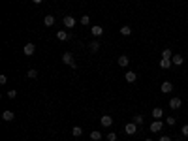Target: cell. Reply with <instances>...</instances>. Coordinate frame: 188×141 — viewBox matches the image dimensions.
Masks as SVG:
<instances>
[{"mask_svg":"<svg viewBox=\"0 0 188 141\" xmlns=\"http://www.w3.org/2000/svg\"><path fill=\"white\" fill-rule=\"evenodd\" d=\"M62 62L68 64V66H72V68H75V58H73L72 53H64V55H62Z\"/></svg>","mask_w":188,"mask_h":141,"instance_id":"1","label":"cell"},{"mask_svg":"<svg viewBox=\"0 0 188 141\" xmlns=\"http://www.w3.org/2000/svg\"><path fill=\"white\" fill-rule=\"evenodd\" d=\"M23 53H25L27 57H32V55H34V53H36V45H34V43H32V41H28L27 45L23 47Z\"/></svg>","mask_w":188,"mask_h":141,"instance_id":"2","label":"cell"},{"mask_svg":"<svg viewBox=\"0 0 188 141\" xmlns=\"http://www.w3.org/2000/svg\"><path fill=\"white\" fill-rule=\"evenodd\" d=\"M124 132H126L128 136H134V134H137V124H136V122H128V124L124 126Z\"/></svg>","mask_w":188,"mask_h":141,"instance_id":"3","label":"cell"},{"mask_svg":"<svg viewBox=\"0 0 188 141\" xmlns=\"http://www.w3.org/2000/svg\"><path fill=\"white\" fill-rule=\"evenodd\" d=\"M62 23H64L66 28H73V26H75V19H73L72 15H66V17L62 19Z\"/></svg>","mask_w":188,"mask_h":141,"instance_id":"4","label":"cell"},{"mask_svg":"<svg viewBox=\"0 0 188 141\" xmlns=\"http://www.w3.org/2000/svg\"><path fill=\"white\" fill-rule=\"evenodd\" d=\"M117 64H119L120 68H126L128 64H130V57H128V55H120L119 60H117Z\"/></svg>","mask_w":188,"mask_h":141,"instance_id":"5","label":"cell"},{"mask_svg":"<svg viewBox=\"0 0 188 141\" xmlns=\"http://www.w3.org/2000/svg\"><path fill=\"white\" fill-rule=\"evenodd\" d=\"M169 107H171V109H179V107L183 105V100L181 98H171L169 100V104H168Z\"/></svg>","mask_w":188,"mask_h":141,"instance_id":"6","label":"cell"},{"mask_svg":"<svg viewBox=\"0 0 188 141\" xmlns=\"http://www.w3.org/2000/svg\"><path fill=\"white\" fill-rule=\"evenodd\" d=\"M162 117H164V109H162V107H154V109H152V118H154V121H160Z\"/></svg>","mask_w":188,"mask_h":141,"instance_id":"7","label":"cell"},{"mask_svg":"<svg viewBox=\"0 0 188 141\" xmlns=\"http://www.w3.org/2000/svg\"><path fill=\"white\" fill-rule=\"evenodd\" d=\"M100 121H102V126H104V128H109V126L113 124V117H109V115H104V117L100 118Z\"/></svg>","mask_w":188,"mask_h":141,"instance_id":"8","label":"cell"},{"mask_svg":"<svg viewBox=\"0 0 188 141\" xmlns=\"http://www.w3.org/2000/svg\"><path fill=\"white\" fill-rule=\"evenodd\" d=\"M171 66H173L171 58H162V60H160V68H162V70H169Z\"/></svg>","mask_w":188,"mask_h":141,"instance_id":"9","label":"cell"},{"mask_svg":"<svg viewBox=\"0 0 188 141\" xmlns=\"http://www.w3.org/2000/svg\"><path fill=\"white\" fill-rule=\"evenodd\" d=\"M124 79H126L128 83H136V79H137V73H136V72H126Z\"/></svg>","mask_w":188,"mask_h":141,"instance_id":"10","label":"cell"},{"mask_svg":"<svg viewBox=\"0 0 188 141\" xmlns=\"http://www.w3.org/2000/svg\"><path fill=\"white\" fill-rule=\"evenodd\" d=\"M171 62H173V66H181V64L184 62V57H181V55H173V57H171Z\"/></svg>","mask_w":188,"mask_h":141,"instance_id":"11","label":"cell"},{"mask_svg":"<svg viewBox=\"0 0 188 141\" xmlns=\"http://www.w3.org/2000/svg\"><path fill=\"white\" fill-rule=\"evenodd\" d=\"M171 90H173V85H171L169 81H164V83H162V92L168 94V92H171Z\"/></svg>","mask_w":188,"mask_h":141,"instance_id":"12","label":"cell"},{"mask_svg":"<svg viewBox=\"0 0 188 141\" xmlns=\"http://www.w3.org/2000/svg\"><path fill=\"white\" fill-rule=\"evenodd\" d=\"M90 32H92V36L100 38V36L104 34V26H92V28H90Z\"/></svg>","mask_w":188,"mask_h":141,"instance_id":"13","label":"cell"},{"mask_svg":"<svg viewBox=\"0 0 188 141\" xmlns=\"http://www.w3.org/2000/svg\"><path fill=\"white\" fill-rule=\"evenodd\" d=\"M151 132H160V130H162V122L160 121H154V122H151Z\"/></svg>","mask_w":188,"mask_h":141,"instance_id":"14","label":"cell"},{"mask_svg":"<svg viewBox=\"0 0 188 141\" xmlns=\"http://www.w3.org/2000/svg\"><path fill=\"white\" fill-rule=\"evenodd\" d=\"M88 49H90V53H98V49H100V41H90L88 43Z\"/></svg>","mask_w":188,"mask_h":141,"instance_id":"15","label":"cell"},{"mask_svg":"<svg viewBox=\"0 0 188 141\" xmlns=\"http://www.w3.org/2000/svg\"><path fill=\"white\" fill-rule=\"evenodd\" d=\"M2 118H4L6 122H9V121H13V118H15V115H13V111H4V113H2Z\"/></svg>","mask_w":188,"mask_h":141,"instance_id":"16","label":"cell"},{"mask_svg":"<svg viewBox=\"0 0 188 141\" xmlns=\"http://www.w3.org/2000/svg\"><path fill=\"white\" fill-rule=\"evenodd\" d=\"M120 34L122 36H132V26H128V25L120 26Z\"/></svg>","mask_w":188,"mask_h":141,"instance_id":"17","label":"cell"},{"mask_svg":"<svg viewBox=\"0 0 188 141\" xmlns=\"http://www.w3.org/2000/svg\"><path fill=\"white\" fill-rule=\"evenodd\" d=\"M143 121H145V118H143V115H134V117H132V122H136L137 126H141Z\"/></svg>","mask_w":188,"mask_h":141,"instance_id":"18","label":"cell"},{"mask_svg":"<svg viewBox=\"0 0 188 141\" xmlns=\"http://www.w3.org/2000/svg\"><path fill=\"white\" fill-rule=\"evenodd\" d=\"M57 38H59L60 41H66V40H68V32H66V30H59V32H57Z\"/></svg>","mask_w":188,"mask_h":141,"instance_id":"19","label":"cell"},{"mask_svg":"<svg viewBox=\"0 0 188 141\" xmlns=\"http://www.w3.org/2000/svg\"><path fill=\"white\" fill-rule=\"evenodd\" d=\"M43 25H45V26H53V25H55V17H53V15H47L45 19H43Z\"/></svg>","mask_w":188,"mask_h":141,"instance_id":"20","label":"cell"},{"mask_svg":"<svg viewBox=\"0 0 188 141\" xmlns=\"http://www.w3.org/2000/svg\"><path fill=\"white\" fill-rule=\"evenodd\" d=\"M81 134H83L81 126H73V128H72V136H73V137H79Z\"/></svg>","mask_w":188,"mask_h":141,"instance_id":"21","label":"cell"},{"mask_svg":"<svg viewBox=\"0 0 188 141\" xmlns=\"http://www.w3.org/2000/svg\"><path fill=\"white\" fill-rule=\"evenodd\" d=\"M173 57V53H171V49L169 47H165L164 51H162V58H171Z\"/></svg>","mask_w":188,"mask_h":141,"instance_id":"22","label":"cell"},{"mask_svg":"<svg viewBox=\"0 0 188 141\" xmlns=\"http://www.w3.org/2000/svg\"><path fill=\"white\" fill-rule=\"evenodd\" d=\"M90 139L92 141H100L102 139V132H90Z\"/></svg>","mask_w":188,"mask_h":141,"instance_id":"23","label":"cell"},{"mask_svg":"<svg viewBox=\"0 0 188 141\" xmlns=\"http://www.w3.org/2000/svg\"><path fill=\"white\" fill-rule=\"evenodd\" d=\"M27 77H28V79H36V77H38V72H36V70H28V72H27Z\"/></svg>","mask_w":188,"mask_h":141,"instance_id":"24","label":"cell"},{"mask_svg":"<svg viewBox=\"0 0 188 141\" xmlns=\"http://www.w3.org/2000/svg\"><path fill=\"white\" fill-rule=\"evenodd\" d=\"M81 25H85V26L90 25V17H88V15H83V17H81Z\"/></svg>","mask_w":188,"mask_h":141,"instance_id":"25","label":"cell"},{"mask_svg":"<svg viewBox=\"0 0 188 141\" xmlns=\"http://www.w3.org/2000/svg\"><path fill=\"white\" fill-rule=\"evenodd\" d=\"M107 141H117V134L115 132H109L107 134Z\"/></svg>","mask_w":188,"mask_h":141,"instance_id":"26","label":"cell"},{"mask_svg":"<svg viewBox=\"0 0 188 141\" xmlns=\"http://www.w3.org/2000/svg\"><path fill=\"white\" fill-rule=\"evenodd\" d=\"M15 96H17V90H13V89H12V90H8V98H9V100H13Z\"/></svg>","mask_w":188,"mask_h":141,"instance_id":"27","label":"cell"},{"mask_svg":"<svg viewBox=\"0 0 188 141\" xmlns=\"http://www.w3.org/2000/svg\"><path fill=\"white\" fill-rule=\"evenodd\" d=\"M181 134H183L184 137H188V124H184V126L181 128Z\"/></svg>","mask_w":188,"mask_h":141,"instance_id":"28","label":"cell"},{"mask_svg":"<svg viewBox=\"0 0 188 141\" xmlns=\"http://www.w3.org/2000/svg\"><path fill=\"white\" fill-rule=\"evenodd\" d=\"M165 122H168L169 126H173L175 124V117H168V118H165Z\"/></svg>","mask_w":188,"mask_h":141,"instance_id":"29","label":"cell"},{"mask_svg":"<svg viewBox=\"0 0 188 141\" xmlns=\"http://www.w3.org/2000/svg\"><path fill=\"white\" fill-rule=\"evenodd\" d=\"M6 83H8V77L2 73V75H0V85H6Z\"/></svg>","mask_w":188,"mask_h":141,"instance_id":"30","label":"cell"},{"mask_svg":"<svg viewBox=\"0 0 188 141\" xmlns=\"http://www.w3.org/2000/svg\"><path fill=\"white\" fill-rule=\"evenodd\" d=\"M158 141H171V137H169V136H160Z\"/></svg>","mask_w":188,"mask_h":141,"instance_id":"31","label":"cell"},{"mask_svg":"<svg viewBox=\"0 0 188 141\" xmlns=\"http://www.w3.org/2000/svg\"><path fill=\"white\" fill-rule=\"evenodd\" d=\"M183 139H184V136H183V134H181V136H177V137H175V141H183Z\"/></svg>","mask_w":188,"mask_h":141,"instance_id":"32","label":"cell"},{"mask_svg":"<svg viewBox=\"0 0 188 141\" xmlns=\"http://www.w3.org/2000/svg\"><path fill=\"white\" fill-rule=\"evenodd\" d=\"M32 2H34V4H41V2H43V0H32Z\"/></svg>","mask_w":188,"mask_h":141,"instance_id":"33","label":"cell"},{"mask_svg":"<svg viewBox=\"0 0 188 141\" xmlns=\"http://www.w3.org/2000/svg\"><path fill=\"white\" fill-rule=\"evenodd\" d=\"M145 141H152V139H151V137H147V139H145Z\"/></svg>","mask_w":188,"mask_h":141,"instance_id":"34","label":"cell"}]
</instances>
